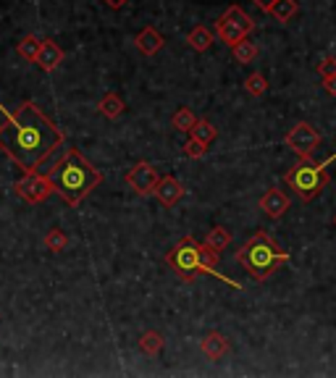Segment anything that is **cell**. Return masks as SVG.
Returning <instances> with one entry per match:
<instances>
[{
  "instance_id": "cell-1",
  "label": "cell",
  "mask_w": 336,
  "mask_h": 378,
  "mask_svg": "<svg viewBox=\"0 0 336 378\" xmlns=\"http://www.w3.org/2000/svg\"><path fill=\"white\" fill-rule=\"evenodd\" d=\"M0 150L24 173H35L63 145V131L37 108L35 103H21V108L9 111L0 105Z\"/></svg>"
},
{
  "instance_id": "cell-2",
  "label": "cell",
  "mask_w": 336,
  "mask_h": 378,
  "mask_svg": "<svg viewBox=\"0 0 336 378\" xmlns=\"http://www.w3.org/2000/svg\"><path fill=\"white\" fill-rule=\"evenodd\" d=\"M53 181V189L66 205L77 207L92 189L103 181V173L92 163H87L79 150H66V155L48 171Z\"/></svg>"
},
{
  "instance_id": "cell-3",
  "label": "cell",
  "mask_w": 336,
  "mask_h": 378,
  "mask_svg": "<svg viewBox=\"0 0 336 378\" xmlns=\"http://www.w3.org/2000/svg\"><path fill=\"white\" fill-rule=\"evenodd\" d=\"M289 260V252L281 249L276 242L271 239L266 232L252 234L250 239L244 242V247L237 252V263H239L255 281H266L268 276L273 274L278 266H284Z\"/></svg>"
},
{
  "instance_id": "cell-4",
  "label": "cell",
  "mask_w": 336,
  "mask_h": 378,
  "mask_svg": "<svg viewBox=\"0 0 336 378\" xmlns=\"http://www.w3.org/2000/svg\"><path fill=\"white\" fill-rule=\"evenodd\" d=\"M334 161H336V155H331L326 161H320V163H313L310 158H308V161H300V163L292 166V168L286 171L284 181L297 192V198H300L302 202H310V200H315L320 192L326 189L328 166L334 163Z\"/></svg>"
},
{
  "instance_id": "cell-5",
  "label": "cell",
  "mask_w": 336,
  "mask_h": 378,
  "mask_svg": "<svg viewBox=\"0 0 336 378\" xmlns=\"http://www.w3.org/2000/svg\"><path fill=\"white\" fill-rule=\"evenodd\" d=\"M252 29H255V21H252L239 6H229V9L224 11V16H218V21H216V35L221 37V43H226V45L242 43Z\"/></svg>"
},
{
  "instance_id": "cell-6",
  "label": "cell",
  "mask_w": 336,
  "mask_h": 378,
  "mask_svg": "<svg viewBox=\"0 0 336 378\" xmlns=\"http://www.w3.org/2000/svg\"><path fill=\"white\" fill-rule=\"evenodd\" d=\"M166 260L184 281H192L195 274L200 271V242H195L192 237H184L181 242L173 244Z\"/></svg>"
},
{
  "instance_id": "cell-7",
  "label": "cell",
  "mask_w": 336,
  "mask_h": 378,
  "mask_svg": "<svg viewBox=\"0 0 336 378\" xmlns=\"http://www.w3.org/2000/svg\"><path fill=\"white\" fill-rule=\"evenodd\" d=\"M13 192H16L24 202H29V205H40V202H45L50 195H55L50 176L43 171L26 173L24 179H18L16 184H13Z\"/></svg>"
},
{
  "instance_id": "cell-8",
  "label": "cell",
  "mask_w": 336,
  "mask_h": 378,
  "mask_svg": "<svg viewBox=\"0 0 336 378\" xmlns=\"http://www.w3.org/2000/svg\"><path fill=\"white\" fill-rule=\"evenodd\" d=\"M286 147L292 150L300 161H308V158H313V153H315V147H318L320 142V134L315 131V126L313 124H308V121H300L297 126H292V129L286 131L284 137Z\"/></svg>"
},
{
  "instance_id": "cell-9",
  "label": "cell",
  "mask_w": 336,
  "mask_h": 378,
  "mask_svg": "<svg viewBox=\"0 0 336 378\" xmlns=\"http://www.w3.org/2000/svg\"><path fill=\"white\" fill-rule=\"evenodd\" d=\"M161 181V173L153 168L150 163H137L126 171V184H129L137 195H153Z\"/></svg>"
},
{
  "instance_id": "cell-10",
  "label": "cell",
  "mask_w": 336,
  "mask_h": 378,
  "mask_svg": "<svg viewBox=\"0 0 336 378\" xmlns=\"http://www.w3.org/2000/svg\"><path fill=\"white\" fill-rule=\"evenodd\" d=\"M289 205H292V200L286 198V192H281L278 187H271L260 198V210L271 218V221H276V218H281V215L289 210Z\"/></svg>"
},
{
  "instance_id": "cell-11",
  "label": "cell",
  "mask_w": 336,
  "mask_h": 378,
  "mask_svg": "<svg viewBox=\"0 0 336 378\" xmlns=\"http://www.w3.org/2000/svg\"><path fill=\"white\" fill-rule=\"evenodd\" d=\"M229 350H232V344L221 331H207L202 336V342H200V352L205 355L207 360H224Z\"/></svg>"
},
{
  "instance_id": "cell-12",
  "label": "cell",
  "mask_w": 336,
  "mask_h": 378,
  "mask_svg": "<svg viewBox=\"0 0 336 378\" xmlns=\"http://www.w3.org/2000/svg\"><path fill=\"white\" fill-rule=\"evenodd\" d=\"M153 195L158 198L161 205L173 207L181 198H184V187H181V181L176 179V176H161V181H158V187Z\"/></svg>"
},
{
  "instance_id": "cell-13",
  "label": "cell",
  "mask_w": 336,
  "mask_h": 378,
  "mask_svg": "<svg viewBox=\"0 0 336 378\" xmlns=\"http://www.w3.org/2000/svg\"><path fill=\"white\" fill-rule=\"evenodd\" d=\"M37 66L45 71V74H50V71H55L63 63V48H60L55 40H50V37H45L43 40V48H40V55H37L35 60Z\"/></svg>"
},
{
  "instance_id": "cell-14",
  "label": "cell",
  "mask_w": 336,
  "mask_h": 378,
  "mask_svg": "<svg viewBox=\"0 0 336 378\" xmlns=\"http://www.w3.org/2000/svg\"><path fill=\"white\" fill-rule=\"evenodd\" d=\"M134 45H137V50L142 53V55H156V53H161V48L166 45V40L156 26H145V29L134 37Z\"/></svg>"
},
{
  "instance_id": "cell-15",
  "label": "cell",
  "mask_w": 336,
  "mask_h": 378,
  "mask_svg": "<svg viewBox=\"0 0 336 378\" xmlns=\"http://www.w3.org/2000/svg\"><path fill=\"white\" fill-rule=\"evenodd\" d=\"M187 43H190L192 50H197V53H205L210 45H213V32L207 29V26H195L190 35H187Z\"/></svg>"
},
{
  "instance_id": "cell-16",
  "label": "cell",
  "mask_w": 336,
  "mask_h": 378,
  "mask_svg": "<svg viewBox=\"0 0 336 378\" xmlns=\"http://www.w3.org/2000/svg\"><path fill=\"white\" fill-rule=\"evenodd\" d=\"M124 108H126V105H124V100H121L116 92H108L103 100L97 103V111H100V116H105V119H119L121 113H124Z\"/></svg>"
},
{
  "instance_id": "cell-17",
  "label": "cell",
  "mask_w": 336,
  "mask_h": 378,
  "mask_svg": "<svg viewBox=\"0 0 336 378\" xmlns=\"http://www.w3.org/2000/svg\"><path fill=\"white\" fill-rule=\"evenodd\" d=\"M163 334L161 331H145V334L139 336V350L145 355H150V357H156V355H161V350H163Z\"/></svg>"
},
{
  "instance_id": "cell-18",
  "label": "cell",
  "mask_w": 336,
  "mask_h": 378,
  "mask_svg": "<svg viewBox=\"0 0 336 378\" xmlns=\"http://www.w3.org/2000/svg\"><path fill=\"white\" fill-rule=\"evenodd\" d=\"M297 11H300V6H297L294 0H276L273 9L268 11V14L276 18L278 24H286V21H292V18L297 16Z\"/></svg>"
},
{
  "instance_id": "cell-19",
  "label": "cell",
  "mask_w": 336,
  "mask_h": 378,
  "mask_svg": "<svg viewBox=\"0 0 336 378\" xmlns=\"http://www.w3.org/2000/svg\"><path fill=\"white\" fill-rule=\"evenodd\" d=\"M195 124H197V116L187 108V105H181V108H176V113L171 116V126L176 131H192L195 129Z\"/></svg>"
},
{
  "instance_id": "cell-20",
  "label": "cell",
  "mask_w": 336,
  "mask_h": 378,
  "mask_svg": "<svg viewBox=\"0 0 336 378\" xmlns=\"http://www.w3.org/2000/svg\"><path fill=\"white\" fill-rule=\"evenodd\" d=\"M232 53H234V60H237V63H252V60L258 58V45L244 37L242 43L232 45Z\"/></svg>"
},
{
  "instance_id": "cell-21",
  "label": "cell",
  "mask_w": 336,
  "mask_h": 378,
  "mask_svg": "<svg viewBox=\"0 0 336 378\" xmlns=\"http://www.w3.org/2000/svg\"><path fill=\"white\" fill-rule=\"evenodd\" d=\"M40 48H43V40H40V37H35V35H26L24 40L16 45L18 55H21L24 60H32V63H35L37 55H40Z\"/></svg>"
},
{
  "instance_id": "cell-22",
  "label": "cell",
  "mask_w": 336,
  "mask_h": 378,
  "mask_svg": "<svg viewBox=\"0 0 336 378\" xmlns=\"http://www.w3.org/2000/svg\"><path fill=\"white\" fill-rule=\"evenodd\" d=\"M43 244H45V249H50V252H63L66 244H69V237H66L63 229H50V232L45 234Z\"/></svg>"
},
{
  "instance_id": "cell-23",
  "label": "cell",
  "mask_w": 336,
  "mask_h": 378,
  "mask_svg": "<svg viewBox=\"0 0 336 378\" xmlns=\"http://www.w3.org/2000/svg\"><path fill=\"white\" fill-rule=\"evenodd\" d=\"M205 242L210 244L213 249H226L229 244H232V234H229V229H224V226H216V229H210V234L205 237Z\"/></svg>"
},
{
  "instance_id": "cell-24",
  "label": "cell",
  "mask_w": 336,
  "mask_h": 378,
  "mask_svg": "<svg viewBox=\"0 0 336 378\" xmlns=\"http://www.w3.org/2000/svg\"><path fill=\"white\" fill-rule=\"evenodd\" d=\"M192 137H197L200 142H205V145H210L213 139L218 137V129L210 124V121H205V119H197V124H195V129L190 131Z\"/></svg>"
},
{
  "instance_id": "cell-25",
  "label": "cell",
  "mask_w": 336,
  "mask_h": 378,
  "mask_svg": "<svg viewBox=\"0 0 336 378\" xmlns=\"http://www.w3.org/2000/svg\"><path fill=\"white\" fill-rule=\"evenodd\" d=\"M244 90H247L252 97H263V94L268 92V79L255 71V74H250V77L244 79Z\"/></svg>"
},
{
  "instance_id": "cell-26",
  "label": "cell",
  "mask_w": 336,
  "mask_h": 378,
  "mask_svg": "<svg viewBox=\"0 0 336 378\" xmlns=\"http://www.w3.org/2000/svg\"><path fill=\"white\" fill-rule=\"evenodd\" d=\"M205 153H207L205 142H200L197 137H192V134H190V139L184 142V155H187V158H192V161H200V158H202Z\"/></svg>"
},
{
  "instance_id": "cell-27",
  "label": "cell",
  "mask_w": 336,
  "mask_h": 378,
  "mask_svg": "<svg viewBox=\"0 0 336 378\" xmlns=\"http://www.w3.org/2000/svg\"><path fill=\"white\" fill-rule=\"evenodd\" d=\"M318 74H320V79L334 77V74H336V58H334V55H328V58L320 60V63H318Z\"/></svg>"
},
{
  "instance_id": "cell-28",
  "label": "cell",
  "mask_w": 336,
  "mask_h": 378,
  "mask_svg": "<svg viewBox=\"0 0 336 378\" xmlns=\"http://www.w3.org/2000/svg\"><path fill=\"white\" fill-rule=\"evenodd\" d=\"M323 90H326V94L336 97V74H334V77H326V79H323Z\"/></svg>"
},
{
  "instance_id": "cell-29",
  "label": "cell",
  "mask_w": 336,
  "mask_h": 378,
  "mask_svg": "<svg viewBox=\"0 0 336 378\" xmlns=\"http://www.w3.org/2000/svg\"><path fill=\"white\" fill-rule=\"evenodd\" d=\"M252 3H255L260 11H266V14H268V11L273 9V3H276V0H252Z\"/></svg>"
},
{
  "instance_id": "cell-30",
  "label": "cell",
  "mask_w": 336,
  "mask_h": 378,
  "mask_svg": "<svg viewBox=\"0 0 336 378\" xmlns=\"http://www.w3.org/2000/svg\"><path fill=\"white\" fill-rule=\"evenodd\" d=\"M103 3H105V6H108V9L119 11V9H124V6L129 3V0H103Z\"/></svg>"
},
{
  "instance_id": "cell-31",
  "label": "cell",
  "mask_w": 336,
  "mask_h": 378,
  "mask_svg": "<svg viewBox=\"0 0 336 378\" xmlns=\"http://www.w3.org/2000/svg\"><path fill=\"white\" fill-rule=\"evenodd\" d=\"M334 226H336V215H334Z\"/></svg>"
}]
</instances>
